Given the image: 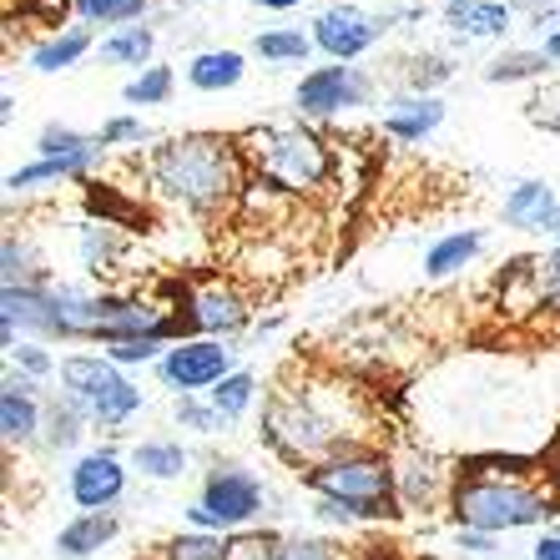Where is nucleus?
<instances>
[{
    "instance_id": "29",
    "label": "nucleus",
    "mask_w": 560,
    "mask_h": 560,
    "mask_svg": "<svg viewBox=\"0 0 560 560\" xmlns=\"http://www.w3.org/2000/svg\"><path fill=\"white\" fill-rule=\"evenodd\" d=\"M172 86H177V77H172V66H147L137 81H127V102L131 106H162L172 96Z\"/></svg>"
},
{
    "instance_id": "43",
    "label": "nucleus",
    "mask_w": 560,
    "mask_h": 560,
    "mask_svg": "<svg viewBox=\"0 0 560 560\" xmlns=\"http://www.w3.org/2000/svg\"><path fill=\"white\" fill-rule=\"evenodd\" d=\"M253 5H262V11H293V5H303V0H253Z\"/></svg>"
},
{
    "instance_id": "2",
    "label": "nucleus",
    "mask_w": 560,
    "mask_h": 560,
    "mask_svg": "<svg viewBox=\"0 0 560 560\" xmlns=\"http://www.w3.org/2000/svg\"><path fill=\"white\" fill-rule=\"evenodd\" d=\"M450 515H455L459 530H525V525L556 521L560 490L556 480H540L525 459H475V465L459 469Z\"/></svg>"
},
{
    "instance_id": "12",
    "label": "nucleus",
    "mask_w": 560,
    "mask_h": 560,
    "mask_svg": "<svg viewBox=\"0 0 560 560\" xmlns=\"http://www.w3.org/2000/svg\"><path fill=\"white\" fill-rule=\"evenodd\" d=\"M127 495V469H121L117 455H81L77 469H71V500L81 505V515H96V510H112Z\"/></svg>"
},
{
    "instance_id": "22",
    "label": "nucleus",
    "mask_w": 560,
    "mask_h": 560,
    "mask_svg": "<svg viewBox=\"0 0 560 560\" xmlns=\"http://www.w3.org/2000/svg\"><path fill=\"white\" fill-rule=\"evenodd\" d=\"M480 243H485L480 233H450V237H440V243L424 253V273H430V278L459 273V268H465V262L480 253Z\"/></svg>"
},
{
    "instance_id": "33",
    "label": "nucleus",
    "mask_w": 560,
    "mask_h": 560,
    "mask_svg": "<svg viewBox=\"0 0 560 560\" xmlns=\"http://www.w3.org/2000/svg\"><path fill=\"white\" fill-rule=\"evenodd\" d=\"M546 61H550L546 51H510V56H500L485 77H490V81H525V77H540V71H546Z\"/></svg>"
},
{
    "instance_id": "19",
    "label": "nucleus",
    "mask_w": 560,
    "mask_h": 560,
    "mask_svg": "<svg viewBox=\"0 0 560 560\" xmlns=\"http://www.w3.org/2000/svg\"><path fill=\"white\" fill-rule=\"evenodd\" d=\"M243 51H202L192 56L187 66V81H192L197 92H233L237 81H243Z\"/></svg>"
},
{
    "instance_id": "41",
    "label": "nucleus",
    "mask_w": 560,
    "mask_h": 560,
    "mask_svg": "<svg viewBox=\"0 0 560 560\" xmlns=\"http://www.w3.org/2000/svg\"><path fill=\"white\" fill-rule=\"evenodd\" d=\"M455 540H459V550H475V556H495V535H485V530H459Z\"/></svg>"
},
{
    "instance_id": "9",
    "label": "nucleus",
    "mask_w": 560,
    "mask_h": 560,
    "mask_svg": "<svg viewBox=\"0 0 560 560\" xmlns=\"http://www.w3.org/2000/svg\"><path fill=\"white\" fill-rule=\"evenodd\" d=\"M389 31V15H369L359 5H328L318 21H313V46L334 61H353V56H364L378 36Z\"/></svg>"
},
{
    "instance_id": "25",
    "label": "nucleus",
    "mask_w": 560,
    "mask_h": 560,
    "mask_svg": "<svg viewBox=\"0 0 560 560\" xmlns=\"http://www.w3.org/2000/svg\"><path fill=\"white\" fill-rule=\"evenodd\" d=\"M102 56L112 66H142L147 56H152V31L147 26H121L117 36L102 40Z\"/></svg>"
},
{
    "instance_id": "31",
    "label": "nucleus",
    "mask_w": 560,
    "mask_h": 560,
    "mask_svg": "<svg viewBox=\"0 0 560 560\" xmlns=\"http://www.w3.org/2000/svg\"><path fill=\"white\" fill-rule=\"evenodd\" d=\"M81 262H86L96 278L117 262V233H112L106 222H102V228H96V222H86V228H81Z\"/></svg>"
},
{
    "instance_id": "6",
    "label": "nucleus",
    "mask_w": 560,
    "mask_h": 560,
    "mask_svg": "<svg viewBox=\"0 0 560 560\" xmlns=\"http://www.w3.org/2000/svg\"><path fill=\"white\" fill-rule=\"evenodd\" d=\"M248 318H253V308H248V299L237 293V283H228V278H202V283L187 293V308H177L167 318L162 339L187 343L192 334H202V339H228L237 328H248Z\"/></svg>"
},
{
    "instance_id": "11",
    "label": "nucleus",
    "mask_w": 560,
    "mask_h": 560,
    "mask_svg": "<svg viewBox=\"0 0 560 560\" xmlns=\"http://www.w3.org/2000/svg\"><path fill=\"white\" fill-rule=\"evenodd\" d=\"M364 96H369V81L353 66H318V71H308L299 81L293 102H299L303 117H334L343 106H364Z\"/></svg>"
},
{
    "instance_id": "13",
    "label": "nucleus",
    "mask_w": 560,
    "mask_h": 560,
    "mask_svg": "<svg viewBox=\"0 0 560 560\" xmlns=\"http://www.w3.org/2000/svg\"><path fill=\"white\" fill-rule=\"evenodd\" d=\"M40 430H46V415L36 405V378L5 374V389H0V434H5V444H31Z\"/></svg>"
},
{
    "instance_id": "17",
    "label": "nucleus",
    "mask_w": 560,
    "mask_h": 560,
    "mask_svg": "<svg viewBox=\"0 0 560 560\" xmlns=\"http://www.w3.org/2000/svg\"><path fill=\"white\" fill-rule=\"evenodd\" d=\"M121 530V521L112 510H96V515H77V521H66L61 535H56V550L61 556H96L102 546H112V535Z\"/></svg>"
},
{
    "instance_id": "16",
    "label": "nucleus",
    "mask_w": 560,
    "mask_h": 560,
    "mask_svg": "<svg viewBox=\"0 0 560 560\" xmlns=\"http://www.w3.org/2000/svg\"><path fill=\"white\" fill-rule=\"evenodd\" d=\"M440 121H444V106L434 96H405V102H394L384 112V131L399 137V142H424Z\"/></svg>"
},
{
    "instance_id": "26",
    "label": "nucleus",
    "mask_w": 560,
    "mask_h": 560,
    "mask_svg": "<svg viewBox=\"0 0 560 560\" xmlns=\"http://www.w3.org/2000/svg\"><path fill=\"white\" fill-rule=\"evenodd\" d=\"M283 540L278 530H233L228 535V560H283Z\"/></svg>"
},
{
    "instance_id": "3",
    "label": "nucleus",
    "mask_w": 560,
    "mask_h": 560,
    "mask_svg": "<svg viewBox=\"0 0 560 560\" xmlns=\"http://www.w3.org/2000/svg\"><path fill=\"white\" fill-rule=\"evenodd\" d=\"M318 500H334L353 515V521H394L399 510V490H394V459L374 455V450H343V455L324 459L318 469L303 475Z\"/></svg>"
},
{
    "instance_id": "7",
    "label": "nucleus",
    "mask_w": 560,
    "mask_h": 560,
    "mask_svg": "<svg viewBox=\"0 0 560 560\" xmlns=\"http://www.w3.org/2000/svg\"><path fill=\"white\" fill-rule=\"evenodd\" d=\"M262 510V485L253 469L243 465H218L208 475V485H202V495H197V505L187 510V521L197 525V530H243V525L253 521Z\"/></svg>"
},
{
    "instance_id": "38",
    "label": "nucleus",
    "mask_w": 560,
    "mask_h": 560,
    "mask_svg": "<svg viewBox=\"0 0 560 560\" xmlns=\"http://www.w3.org/2000/svg\"><path fill=\"white\" fill-rule=\"evenodd\" d=\"M81 147H92L81 131H71V127H46L36 137V152L40 156H71V152H81Z\"/></svg>"
},
{
    "instance_id": "32",
    "label": "nucleus",
    "mask_w": 560,
    "mask_h": 560,
    "mask_svg": "<svg viewBox=\"0 0 560 560\" xmlns=\"http://www.w3.org/2000/svg\"><path fill=\"white\" fill-rule=\"evenodd\" d=\"M102 349L117 369L121 364H162V359H167L162 339H152V334H147V339H112V343H102Z\"/></svg>"
},
{
    "instance_id": "18",
    "label": "nucleus",
    "mask_w": 560,
    "mask_h": 560,
    "mask_svg": "<svg viewBox=\"0 0 560 560\" xmlns=\"http://www.w3.org/2000/svg\"><path fill=\"white\" fill-rule=\"evenodd\" d=\"M444 21L459 36H505L510 31V11L495 0H444Z\"/></svg>"
},
{
    "instance_id": "39",
    "label": "nucleus",
    "mask_w": 560,
    "mask_h": 560,
    "mask_svg": "<svg viewBox=\"0 0 560 560\" xmlns=\"http://www.w3.org/2000/svg\"><path fill=\"white\" fill-rule=\"evenodd\" d=\"M142 137H147V127L137 117H112L102 127V137H96V142H102V147H117V142H142Z\"/></svg>"
},
{
    "instance_id": "4",
    "label": "nucleus",
    "mask_w": 560,
    "mask_h": 560,
    "mask_svg": "<svg viewBox=\"0 0 560 560\" xmlns=\"http://www.w3.org/2000/svg\"><path fill=\"white\" fill-rule=\"evenodd\" d=\"M237 147H243V156L253 162L262 183H273L278 192L293 197L318 192L328 183V172H334L324 137L308 127H258L248 137H237Z\"/></svg>"
},
{
    "instance_id": "46",
    "label": "nucleus",
    "mask_w": 560,
    "mask_h": 560,
    "mask_svg": "<svg viewBox=\"0 0 560 560\" xmlns=\"http://www.w3.org/2000/svg\"><path fill=\"white\" fill-rule=\"evenodd\" d=\"M550 535H560V521H556V525H550Z\"/></svg>"
},
{
    "instance_id": "5",
    "label": "nucleus",
    "mask_w": 560,
    "mask_h": 560,
    "mask_svg": "<svg viewBox=\"0 0 560 560\" xmlns=\"http://www.w3.org/2000/svg\"><path fill=\"white\" fill-rule=\"evenodd\" d=\"M61 384H66V399L92 424H102V430H117V424H127L142 409V389H131L106 353H71V359H61Z\"/></svg>"
},
{
    "instance_id": "14",
    "label": "nucleus",
    "mask_w": 560,
    "mask_h": 560,
    "mask_svg": "<svg viewBox=\"0 0 560 560\" xmlns=\"http://www.w3.org/2000/svg\"><path fill=\"white\" fill-rule=\"evenodd\" d=\"M505 222L521 228V233H546V228H560V202L556 187L546 183H521L505 197Z\"/></svg>"
},
{
    "instance_id": "23",
    "label": "nucleus",
    "mask_w": 560,
    "mask_h": 560,
    "mask_svg": "<svg viewBox=\"0 0 560 560\" xmlns=\"http://www.w3.org/2000/svg\"><path fill=\"white\" fill-rule=\"evenodd\" d=\"M92 51V31H66V36H51V40H40L36 51H31V66L36 71H66V66H77L81 56Z\"/></svg>"
},
{
    "instance_id": "36",
    "label": "nucleus",
    "mask_w": 560,
    "mask_h": 560,
    "mask_svg": "<svg viewBox=\"0 0 560 560\" xmlns=\"http://www.w3.org/2000/svg\"><path fill=\"white\" fill-rule=\"evenodd\" d=\"M177 424H183V430H197V434H218L228 419H222L212 405H197V394H187V399H177Z\"/></svg>"
},
{
    "instance_id": "27",
    "label": "nucleus",
    "mask_w": 560,
    "mask_h": 560,
    "mask_svg": "<svg viewBox=\"0 0 560 560\" xmlns=\"http://www.w3.org/2000/svg\"><path fill=\"white\" fill-rule=\"evenodd\" d=\"M162 560H228V535H208V530L177 535V540L162 546Z\"/></svg>"
},
{
    "instance_id": "21",
    "label": "nucleus",
    "mask_w": 560,
    "mask_h": 560,
    "mask_svg": "<svg viewBox=\"0 0 560 560\" xmlns=\"http://www.w3.org/2000/svg\"><path fill=\"white\" fill-rule=\"evenodd\" d=\"M131 465L142 469L147 480H183L192 459H187L183 444H172V440H147V444H137Z\"/></svg>"
},
{
    "instance_id": "34",
    "label": "nucleus",
    "mask_w": 560,
    "mask_h": 560,
    "mask_svg": "<svg viewBox=\"0 0 560 560\" xmlns=\"http://www.w3.org/2000/svg\"><path fill=\"white\" fill-rule=\"evenodd\" d=\"M530 288H535V303H550L560 313V248L530 262Z\"/></svg>"
},
{
    "instance_id": "1",
    "label": "nucleus",
    "mask_w": 560,
    "mask_h": 560,
    "mask_svg": "<svg viewBox=\"0 0 560 560\" xmlns=\"http://www.w3.org/2000/svg\"><path fill=\"white\" fill-rule=\"evenodd\" d=\"M147 177L183 212L212 218V212L233 208L237 197L248 192V156H243L237 137L187 131V137H172L147 156Z\"/></svg>"
},
{
    "instance_id": "30",
    "label": "nucleus",
    "mask_w": 560,
    "mask_h": 560,
    "mask_svg": "<svg viewBox=\"0 0 560 560\" xmlns=\"http://www.w3.org/2000/svg\"><path fill=\"white\" fill-rule=\"evenodd\" d=\"M253 51H258L262 61H303V56L313 51V36H303V31H262V36L253 40Z\"/></svg>"
},
{
    "instance_id": "8",
    "label": "nucleus",
    "mask_w": 560,
    "mask_h": 560,
    "mask_svg": "<svg viewBox=\"0 0 560 560\" xmlns=\"http://www.w3.org/2000/svg\"><path fill=\"white\" fill-rule=\"evenodd\" d=\"M156 374H162V384L167 389H177L187 399V394H202V389H218L222 378L233 374V353L222 349L218 339H187V343H172L167 359L156 364Z\"/></svg>"
},
{
    "instance_id": "37",
    "label": "nucleus",
    "mask_w": 560,
    "mask_h": 560,
    "mask_svg": "<svg viewBox=\"0 0 560 560\" xmlns=\"http://www.w3.org/2000/svg\"><path fill=\"white\" fill-rule=\"evenodd\" d=\"M283 560H339V546H334V540H318V535H288Z\"/></svg>"
},
{
    "instance_id": "35",
    "label": "nucleus",
    "mask_w": 560,
    "mask_h": 560,
    "mask_svg": "<svg viewBox=\"0 0 560 560\" xmlns=\"http://www.w3.org/2000/svg\"><path fill=\"white\" fill-rule=\"evenodd\" d=\"M147 0H81L77 11L86 15V21H102V26H127V21H137L142 15Z\"/></svg>"
},
{
    "instance_id": "48",
    "label": "nucleus",
    "mask_w": 560,
    "mask_h": 560,
    "mask_svg": "<svg viewBox=\"0 0 560 560\" xmlns=\"http://www.w3.org/2000/svg\"><path fill=\"white\" fill-rule=\"evenodd\" d=\"M424 560H430V556H424Z\"/></svg>"
},
{
    "instance_id": "24",
    "label": "nucleus",
    "mask_w": 560,
    "mask_h": 560,
    "mask_svg": "<svg viewBox=\"0 0 560 560\" xmlns=\"http://www.w3.org/2000/svg\"><path fill=\"white\" fill-rule=\"evenodd\" d=\"M253 394H258V378L237 369V374H228L218 389L208 394V405L218 409L222 419H243V415H248V405H253Z\"/></svg>"
},
{
    "instance_id": "42",
    "label": "nucleus",
    "mask_w": 560,
    "mask_h": 560,
    "mask_svg": "<svg viewBox=\"0 0 560 560\" xmlns=\"http://www.w3.org/2000/svg\"><path fill=\"white\" fill-rule=\"evenodd\" d=\"M530 560H560V535H540V540H535V556Z\"/></svg>"
},
{
    "instance_id": "45",
    "label": "nucleus",
    "mask_w": 560,
    "mask_h": 560,
    "mask_svg": "<svg viewBox=\"0 0 560 560\" xmlns=\"http://www.w3.org/2000/svg\"><path fill=\"white\" fill-rule=\"evenodd\" d=\"M556 490H560V459H556Z\"/></svg>"
},
{
    "instance_id": "10",
    "label": "nucleus",
    "mask_w": 560,
    "mask_h": 560,
    "mask_svg": "<svg viewBox=\"0 0 560 560\" xmlns=\"http://www.w3.org/2000/svg\"><path fill=\"white\" fill-rule=\"evenodd\" d=\"M455 469H444L434 455H424V450H399L394 455V490H399V510H430L440 505V500L455 495Z\"/></svg>"
},
{
    "instance_id": "44",
    "label": "nucleus",
    "mask_w": 560,
    "mask_h": 560,
    "mask_svg": "<svg viewBox=\"0 0 560 560\" xmlns=\"http://www.w3.org/2000/svg\"><path fill=\"white\" fill-rule=\"evenodd\" d=\"M546 56L560 66V31H550V36H546Z\"/></svg>"
},
{
    "instance_id": "40",
    "label": "nucleus",
    "mask_w": 560,
    "mask_h": 560,
    "mask_svg": "<svg viewBox=\"0 0 560 560\" xmlns=\"http://www.w3.org/2000/svg\"><path fill=\"white\" fill-rule=\"evenodd\" d=\"M11 359H15L21 369H26V378H46V374H51V353L36 349V343H15Z\"/></svg>"
},
{
    "instance_id": "28",
    "label": "nucleus",
    "mask_w": 560,
    "mask_h": 560,
    "mask_svg": "<svg viewBox=\"0 0 560 560\" xmlns=\"http://www.w3.org/2000/svg\"><path fill=\"white\" fill-rule=\"evenodd\" d=\"M81 424H92V419L81 415L77 405H71V399H56L51 405V415H46V444H51V450H71V444L81 440Z\"/></svg>"
},
{
    "instance_id": "20",
    "label": "nucleus",
    "mask_w": 560,
    "mask_h": 560,
    "mask_svg": "<svg viewBox=\"0 0 560 560\" xmlns=\"http://www.w3.org/2000/svg\"><path fill=\"white\" fill-rule=\"evenodd\" d=\"M0 283L5 288H46V268H40L36 248L21 243L15 233H5V243H0Z\"/></svg>"
},
{
    "instance_id": "47",
    "label": "nucleus",
    "mask_w": 560,
    "mask_h": 560,
    "mask_svg": "<svg viewBox=\"0 0 560 560\" xmlns=\"http://www.w3.org/2000/svg\"><path fill=\"white\" fill-rule=\"evenodd\" d=\"M556 237H560V228H556Z\"/></svg>"
},
{
    "instance_id": "15",
    "label": "nucleus",
    "mask_w": 560,
    "mask_h": 560,
    "mask_svg": "<svg viewBox=\"0 0 560 560\" xmlns=\"http://www.w3.org/2000/svg\"><path fill=\"white\" fill-rule=\"evenodd\" d=\"M96 156H102V142L81 147V152H71V156H40V162H31V167L11 172V177H5V187H11V192H26V187H36V183H61V177H86V172L96 167Z\"/></svg>"
}]
</instances>
